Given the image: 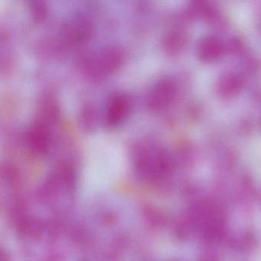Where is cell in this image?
<instances>
[{"instance_id": "cell-1", "label": "cell", "mask_w": 261, "mask_h": 261, "mask_svg": "<svg viewBox=\"0 0 261 261\" xmlns=\"http://www.w3.org/2000/svg\"><path fill=\"white\" fill-rule=\"evenodd\" d=\"M123 61L121 49L116 46H108L87 59L86 70L94 77H103L116 71Z\"/></svg>"}, {"instance_id": "cell-2", "label": "cell", "mask_w": 261, "mask_h": 261, "mask_svg": "<svg viewBox=\"0 0 261 261\" xmlns=\"http://www.w3.org/2000/svg\"><path fill=\"white\" fill-rule=\"evenodd\" d=\"M25 141L33 152L46 154L49 152L53 143V134L49 126L42 121L33 123L25 133Z\"/></svg>"}, {"instance_id": "cell-3", "label": "cell", "mask_w": 261, "mask_h": 261, "mask_svg": "<svg viewBox=\"0 0 261 261\" xmlns=\"http://www.w3.org/2000/svg\"><path fill=\"white\" fill-rule=\"evenodd\" d=\"M130 100L124 94H117L108 102L105 114V124L108 128H115L122 124L129 115Z\"/></svg>"}, {"instance_id": "cell-4", "label": "cell", "mask_w": 261, "mask_h": 261, "mask_svg": "<svg viewBox=\"0 0 261 261\" xmlns=\"http://www.w3.org/2000/svg\"><path fill=\"white\" fill-rule=\"evenodd\" d=\"M176 86L172 81L163 79L159 81L148 96V105L152 109L166 108L175 97Z\"/></svg>"}, {"instance_id": "cell-5", "label": "cell", "mask_w": 261, "mask_h": 261, "mask_svg": "<svg viewBox=\"0 0 261 261\" xmlns=\"http://www.w3.org/2000/svg\"><path fill=\"white\" fill-rule=\"evenodd\" d=\"M91 33V23L84 16L73 19L65 30V35L71 43H77L86 39Z\"/></svg>"}, {"instance_id": "cell-6", "label": "cell", "mask_w": 261, "mask_h": 261, "mask_svg": "<svg viewBox=\"0 0 261 261\" xmlns=\"http://www.w3.org/2000/svg\"><path fill=\"white\" fill-rule=\"evenodd\" d=\"M221 53V45L216 38H204L198 45V54L201 61L215 60Z\"/></svg>"}, {"instance_id": "cell-7", "label": "cell", "mask_w": 261, "mask_h": 261, "mask_svg": "<svg viewBox=\"0 0 261 261\" xmlns=\"http://www.w3.org/2000/svg\"><path fill=\"white\" fill-rule=\"evenodd\" d=\"M30 8L33 17L37 20H42L46 17L48 9L45 3L41 1H32L30 3Z\"/></svg>"}, {"instance_id": "cell-8", "label": "cell", "mask_w": 261, "mask_h": 261, "mask_svg": "<svg viewBox=\"0 0 261 261\" xmlns=\"http://www.w3.org/2000/svg\"><path fill=\"white\" fill-rule=\"evenodd\" d=\"M241 88V84L235 77H228L223 81V84L221 85V92L224 93V95H231L238 92Z\"/></svg>"}, {"instance_id": "cell-9", "label": "cell", "mask_w": 261, "mask_h": 261, "mask_svg": "<svg viewBox=\"0 0 261 261\" xmlns=\"http://www.w3.org/2000/svg\"><path fill=\"white\" fill-rule=\"evenodd\" d=\"M81 117V123L83 125L84 128L91 129L94 127L96 121V113L91 107L85 108Z\"/></svg>"}]
</instances>
